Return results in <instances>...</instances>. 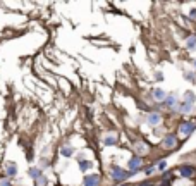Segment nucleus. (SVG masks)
<instances>
[{
	"mask_svg": "<svg viewBox=\"0 0 196 186\" xmlns=\"http://www.w3.org/2000/svg\"><path fill=\"white\" fill-rule=\"evenodd\" d=\"M0 186H10L9 179H2V181H0Z\"/></svg>",
	"mask_w": 196,
	"mask_h": 186,
	"instance_id": "nucleus-20",
	"label": "nucleus"
},
{
	"mask_svg": "<svg viewBox=\"0 0 196 186\" xmlns=\"http://www.w3.org/2000/svg\"><path fill=\"white\" fill-rule=\"evenodd\" d=\"M184 104H187V105L194 104V93H193V91H187L186 93V97H184Z\"/></svg>",
	"mask_w": 196,
	"mask_h": 186,
	"instance_id": "nucleus-10",
	"label": "nucleus"
},
{
	"mask_svg": "<svg viewBox=\"0 0 196 186\" xmlns=\"http://www.w3.org/2000/svg\"><path fill=\"white\" fill-rule=\"evenodd\" d=\"M103 143L105 145H113V143H117V136H115V134H109V136L103 140Z\"/></svg>",
	"mask_w": 196,
	"mask_h": 186,
	"instance_id": "nucleus-11",
	"label": "nucleus"
},
{
	"mask_svg": "<svg viewBox=\"0 0 196 186\" xmlns=\"http://www.w3.org/2000/svg\"><path fill=\"white\" fill-rule=\"evenodd\" d=\"M5 171H7V176H16V172H17V167H16V164L9 162V164H7V167H5Z\"/></svg>",
	"mask_w": 196,
	"mask_h": 186,
	"instance_id": "nucleus-9",
	"label": "nucleus"
},
{
	"mask_svg": "<svg viewBox=\"0 0 196 186\" xmlns=\"http://www.w3.org/2000/svg\"><path fill=\"white\" fill-rule=\"evenodd\" d=\"M140 167H141V159H140V157H134V159L129 160V169H131V172L138 171Z\"/></svg>",
	"mask_w": 196,
	"mask_h": 186,
	"instance_id": "nucleus-6",
	"label": "nucleus"
},
{
	"mask_svg": "<svg viewBox=\"0 0 196 186\" xmlns=\"http://www.w3.org/2000/svg\"><path fill=\"white\" fill-rule=\"evenodd\" d=\"M193 174H194V169H193V167H189V165H184V167H181V176L191 177Z\"/></svg>",
	"mask_w": 196,
	"mask_h": 186,
	"instance_id": "nucleus-7",
	"label": "nucleus"
},
{
	"mask_svg": "<svg viewBox=\"0 0 196 186\" xmlns=\"http://www.w3.org/2000/svg\"><path fill=\"white\" fill-rule=\"evenodd\" d=\"M136 148H138V152H140V153H143V152L148 150V147H146V145H143V143H140V145H138Z\"/></svg>",
	"mask_w": 196,
	"mask_h": 186,
	"instance_id": "nucleus-17",
	"label": "nucleus"
},
{
	"mask_svg": "<svg viewBox=\"0 0 196 186\" xmlns=\"http://www.w3.org/2000/svg\"><path fill=\"white\" fill-rule=\"evenodd\" d=\"M194 65H196V62H194Z\"/></svg>",
	"mask_w": 196,
	"mask_h": 186,
	"instance_id": "nucleus-21",
	"label": "nucleus"
},
{
	"mask_svg": "<svg viewBox=\"0 0 196 186\" xmlns=\"http://www.w3.org/2000/svg\"><path fill=\"white\" fill-rule=\"evenodd\" d=\"M62 155H65V157H69V155H72V148H69V147H65V148H62Z\"/></svg>",
	"mask_w": 196,
	"mask_h": 186,
	"instance_id": "nucleus-14",
	"label": "nucleus"
},
{
	"mask_svg": "<svg viewBox=\"0 0 196 186\" xmlns=\"http://www.w3.org/2000/svg\"><path fill=\"white\" fill-rule=\"evenodd\" d=\"M79 167L83 169V171H86L88 167H91V162H88V160H83V162H81V165H79Z\"/></svg>",
	"mask_w": 196,
	"mask_h": 186,
	"instance_id": "nucleus-15",
	"label": "nucleus"
},
{
	"mask_svg": "<svg viewBox=\"0 0 196 186\" xmlns=\"http://www.w3.org/2000/svg\"><path fill=\"white\" fill-rule=\"evenodd\" d=\"M83 183H84V186H100V176H98V174L86 176Z\"/></svg>",
	"mask_w": 196,
	"mask_h": 186,
	"instance_id": "nucleus-2",
	"label": "nucleus"
},
{
	"mask_svg": "<svg viewBox=\"0 0 196 186\" xmlns=\"http://www.w3.org/2000/svg\"><path fill=\"white\" fill-rule=\"evenodd\" d=\"M29 176L33 177V179H40V177H41V172H40L38 169H29Z\"/></svg>",
	"mask_w": 196,
	"mask_h": 186,
	"instance_id": "nucleus-12",
	"label": "nucleus"
},
{
	"mask_svg": "<svg viewBox=\"0 0 196 186\" xmlns=\"http://www.w3.org/2000/svg\"><path fill=\"white\" fill-rule=\"evenodd\" d=\"M110 176H112L113 181H122V179H126V177H127V172H126V171H122L121 167H112Z\"/></svg>",
	"mask_w": 196,
	"mask_h": 186,
	"instance_id": "nucleus-1",
	"label": "nucleus"
},
{
	"mask_svg": "<svg viewBox=\"0 0 196 186\" xmlns=\"http://www.w3.org/2000/svg\"><path fill=\"white\" fill-rule=\"evenodd\" d=\"M153 98L158 100V102H163V100H165V91L163 90H153Z\"/></svg>",
	"mask_w": 196,
	"mask_h": 186,
	"instance_id": "nucleus-8",
	"label": "nucleus"
},
{
	"mask_svg": "<svg viewBox=\"0 0 196 186\" xmlns=\"http://www.w3.org/2000/svg\"><path fill=\"white\" fill-rule=\"evenodd\" d=\"M165 102H167V105H169V107H174L177 100H175V97H169V98H167Z\"/></svg>",
	"mask_w": 196,
	"mask_h": 186,
	"instance_id": "nucleus-13",
	"label": "nucleus"
},
{
	"mask_svg": "<svg viewBox=\"0 0 196 186\" xmlns=\"http://www.w3.org/2000/svg\"><path fill=\"white\" fill-rule=\"evenodd\" d=\"M160 121H162V117H160V114H158V112H152V114H148V117H146V122H148L150 126L160 124Z\"/></svg>",
	"mask_w": 196,
	"mask_h": 186,
	"instance_id": "nucleus-4",
	"label": "nucleus"
},
{
	"mask_svg": "<svg viewBox=\"0 0 196 186\" xmlns=\"http://www.w3.org/2000/svg\"><path fill=\"white\" fill-rule=\"evenodd\" d=\"M193 105H187V104H183V107H181V112H189L191 110Z\"/></svg>",
	"mask_w": 196,
	"mask_h": 186,
	"instance_id": "nucleus-18",
	"label": "nucleus"
},
{
	"mask_svg": "<svg viewBox=\"0 0 196 186\" xmlns=\"http://www.w3.org/2000/svg\"><path fill=\"white\" fill-rule=\"evenodd\" d=\"M193 129H194V122H184V124H181V134L183 136H189V134L193 133Z\"/></svg>",
	"mask_w": 196,
	"mask_h": 186,
	"instance_id": "nucleus-3",
	"label": "nucleus"
},
{
	"mask_svg": "<svg viewBox=\"0 0 196 186\" xmlns=\"http://www.w3.org/2000/svg\"><path fill=\"white\" fill-rule=\"evenodd\" d=\"M175 145H177V138H175L174 134H169V136H165V140H163V147L174 148Z\"/></svg>",
	"mask_w": 196,
	"mask_h": 186,
	"instance_id": "nucleus-5",
	"label": "nucleus"
},
{
	"mask_svg": "<svg viewBox=\"0 0 196 186\" xmlns=\"http://www.w3.org/2000/svg\"><path fill=\"white\" fill-rule=\"evenodd\" d=\"M194 45H196V36H191V38L187 40V47H189V48H193Z\"/></svg>",
	"mask_w": 196,
	"mask_h": 186,
	"instance_id": "nucleus-16",
	"label": "nucleus"
},
{
	"mask_svg": "<svg viewBox=\"0 0 196 186\" xmlns=\"http://www.w3.org/2000/svg\"><path fill=\"white\" fill-rule=\"evenodd\" d=\"M165 167H167V162H165V160H162L160 164H158V169H160V171H163Z\"/></svg>",
	"mask_w": 196,
	"mask_h": 186,
	"instance_id": "nucleus-19",
	"label": "nucleus"
}]
</instances>
